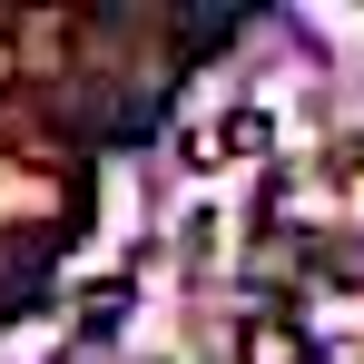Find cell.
I'll use <instances>...</instances> for the list:
<instances>
[{
  "instance_id": "cell-3",
  "label": "cell",
  "mask_w": 364,
  "mask_h": 364,
  "mask_svg": "<svg viewBox=\"0 0 364 364\" xmlns=\"http://www.w3.org/2000/svg\"><path fill=\"white\" fill-rule=\"evenodd\" d=\"M0 89H10V60H0Z\"/></svg>"
},
{
  "instance_id": "cell-2",
  "label": "cell",
  "mask_w": 364,
  "mask_h": 364,
  "mask_svg": "<svg viewBox=\"0 0 364 364\" xmlns=\"http://www.w3.org/2000/svg\"><path fill=\"white\" fill-rule=\"evenodd\" d=\"M266 138H276L266 109H237V119H227V148H237V158H266Z\"/></svg>"
},
{
  "instance_id": "cell-1",
  "label": "cell",
  "mask_w": 364,
  "mask_h": 364,
  "mask_svg": "<svg viewBox=\"0 0 364 364\" xmlns=\"http://www.w3.org/2000/svg\"><path fill=\"white\" fill-rule=\"evenodd\" d=\"M237 364H305V335L286 325V315H256L237 335Z\"/></svg>"
}]
</instances>
